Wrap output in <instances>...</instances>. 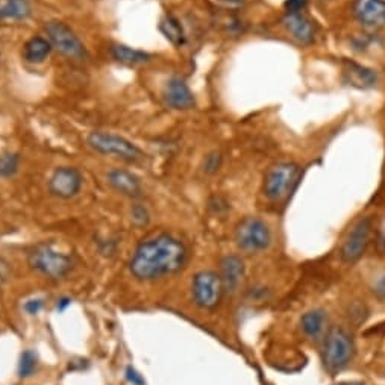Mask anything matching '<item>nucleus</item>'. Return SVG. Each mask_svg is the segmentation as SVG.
Masks as SVG:
<instances>
[{"label":"nucleus","mask_w":385,"mask_h":385,"mask_svg":"<svg viewBox=\"0 0 385 385\" xmlns=\"http://www.w3.org/2000/svg\"><path fill=\"white\" fill-rule=\"evenodd\" d=\"M31 266L50 279H61L72 269V258L50 244H41L29 256Z\"/></svg>","instance_id":"nucleus-3"},{"label":"nucleus","mask_w":385,"mask_h":385,"mask_svg":"<svg viewBox=\"0 0 385 385\" xmlns=\"http://www.w3.org/2000/svg\"><path fill=\"white\" fill-rule=\"evenodd\" d=\"M224 2H229V4H242L243 0H224Z\"/></svg>","instance_id":"nucleus-33"},{"label":"nucleus","mask_w":385,"mask_h":385,"mask_svg":"<svg viewBox=\"0 0 385 385\" xmlns=\"http://www.w3.org/2000/svg\"><path fill=\"white\" fill-rule=\"evenodd\" d=\"M160 29L166 36V38L172 44H175V46H183V44L185 43L184 28L179 23V20L175 18L173 16H166L161 20Z\"/></svg>","instance_id":"nucleus-20"},{"label":"nucleus","mask_w":385,"mask_h":385,"mask_svg":"<svg viewBox=\"0 0 385 385\" xmlns=\"http://www.w3.org/2000/svg\"><path fill=\"white\" fill-rule=\"evenodd\" d=\"M299 178V167L293 163H281L269 170L264 180L266 196L270 200L287 197Z\"/></svg>","instance_id":"nucleus-5"},{"label":"nucleus","mask_w":385,"mask_h":385,"mask_svg":"<svg viewBox=\"0 0 385 385\" xmlns=\"http://www.w3.org/2000/svg\"><path fill=\"white\" fill-rule=\"evenodd\" d=\"M108 183L117 191H120L121 195L131 197H137L141 191L139 179L129 172H124V170H112V172H109Z\"/></svg>","instance_id":"nucleus-16"},{"label":"nucleus","mask_w":385,"mask_h":385,"mask_svg":"<svg viewBox=\"0 0 385 385\" xmlns=\"http://www.w3.org/2000/svg\"><path fill=\"white\" fill-rule=\"evenodd\" d=\"M378 249L385 254V217L381 220L378 228Z\"/></svg>","instance_id":"nucleus-30"},{"label":"nucleus","mask_w":385,"mask_h":385,"mask_svg":"<svg viewBox=\"0 0 385 385\" xmlns=\"http://www.w3.org/2000/svg\"><path fill=\"white\" fill-rule=\"evenodd\" d=\"M164 99L168 107L175 109H190L195 107V96H192L188 85L183 79L173 77L166 84Z\"/></svg>","instance_id":"nucleus-12"},{"label":"nucleus","mask_w":385,"mask_h":385,"mask_svg":"<svg viewBox=\"0 0 385 385\" xmlns=\"http://www.w3.org/2000/svg\"><path fill=\"white\" fill-rule=\"evenodd\" d=\"M354 13L362 25L379 28L385 25V0H357Z\"/></svg>","instance_id":"nucleus-11"},{"label":"nucleus","mask_w":385,"mask_h":385,"mask_svg":"<svg viewBox=\"0 0 385 385\" xmlns=\"http://www.w3.org/2000/svg\"><path fill=\"white\" fill-rule=\"evenodd\" d=\"M343 385H362L359 382H347V384H343Z\"/></svg>","instance_id":"nucleus-34"},{"label":"nucleus","mask_w":385,"mask_h":385,"mask_svg":"<svg viewBox=\"0 0 385 385\" xmlns=\"http://www.w3.org/2000/svg\"><path fill=\"white\" fill-rule=\"evenodd\" d=\"M345 79L349 85L357 88H370L376 84V73L355 63H347L345 67Z\"/></svg>","instance_id":"nucleus-15"},{"label":"nucleus","mask_w":385,"mask_h":385,"mask_svg":"<svg viewBox=\"0 0 385 385\" xmlns=\"http://www.w3.org/2000/svg\"><path fill=\"white\" fill-rule=\"evenodd\" d=\"M235 242L242 251L249 254L264 251L270 244L269 226L256 217H247L237 226Z\"/></svg>","instance_id":"nucleus-6"},{"label":"nucleus","mask_w":385,"mask_h":385,"mask_svg":"<svg viewBox=\"0 0 385 385\" xmlns=\"http://www.w3.org/2000/svg\"><path fill=\"white\" fill-rule=\"evenodd\" d=\"M354 357V342L342 327H332L327 332L323 346V362L327 370L337 372L349 364Z\"/></svg>","instance_id":"nucleus-2"},{"label":"nucleus","mask_w":385,"mask_h":385,"mask_svg":"<svg viewBox=\"0 0 385 385\" xmlns=\"http://www.w3.org/2000/svg\"><path fill=\"white\" fill-rule=\"evenodd\" d=\"M308 0H287L286 2V9L287 14H293V13H302V9L307 6Z\"/></svg>","instance_id":"nucleus-25"},{"label":"nucleus","mask_w":385,"mask_h":385,"mask_svg":"<svg viewBox=\"0 0 385 385\" xmlns=\"http://www.w3.org/2000/svg\"><path fill=\"white\" fill-rule=\"evenodd\" d=\"M132 220L139 224H146L149 217H147V211L143 207H135L132 211Z\"/></svg>","instance_id":"nucleus-26"},{"label":"nucleus","mask_w":385,"mask_h":385,"mask_svg":"<svg viewBox=\"0 0 385 385\" xmlns=\"http://www.w3.org/2000/svg\"><path fill=\"white\" fill-rule=\"evenodd\" d=\"M223 293V284L214 271H200L192 281V299L202 308L217 307Z\"/></svg>","instance_id":"nucleus-8"},{"label":"nucleus","mask_w":385,"mask_h":385,"mask_svg":"<svg viewBox=\"0 0 385 385\" xmlns=\"http://www.w3.org/2000/svg\"><path fill=\"white\" fill-rule=\"evenodd\" d=\"M372 235L370 219H361L349 232L347 239L342 247V258L345 263H355L364 255Z\"/></svg>","instance_id":"nucleus-9"},{"label":"nucleus","mask_w":385,"mask_h":385,"mask_svg":"<svg viewBox=\"0 0 385 385\" xmlns=\"http://www.w3.org/2000/svg\"><path fill=\"white\" fill-rule=\"evenodd\" d=\"M187 258L185 246L170 235H160L141 243L131 261V271L141 281H153L176 273Z\"/></svg>","instance_id":"nucleus-1"},{"label":"nucleus","mask_w":385,"mask_h":385,"mask_svg":"<svg viewBox=\"0 0 385 385\" xmlns=\"http://www.w3.org/2000/svg\"><path fill=\"white\" fill-rule=\"evenodd\" d=\"M31 16L28 0H0V18L2 20H25Z\"/></svg>","instance_id":"nucleus-18"},{"label":"nucleus","mask_w":385,"mask_h":385,"mask_svg":"<svg viewBox=\"0 0 385 385\" xmlns=\"http://www.w3.org/2000/svg\"><path fill=\"white\" fill-rule=\"evenodd\" d=\"M8 276H9V267L4 261V259H0V284L5 282L8 279Z\"/></svg>","instance_id":"nucleus-31"},{"label":"nucleus","mask_w":385,"mask_h":385,"mask_svg":"<svg viewBox=\"0 0 385 385\" xmlns=\"http://www.w3.org/2000/svg\"><path fill=\"white\" fill-rule=\"evenodd\" d=\"M70 302H72L70 299H61V300H58V310L63 311L65 307H69Z\"/></svg>","instance_id":"nucleus-32"},{"label":"nucleus","mask_w":385,"mask_h":385,"mask_svg":"<svg viewBox=\"0 0 385 385\" xmlns=\"http://www.w3.org/2000/svg\"><path fill=\"white\" fill-rule=\"evenodd\" d=\"M37 369V357L31 350L21 354L20 364H18V375L20 378H29Z\"/></svg>","instance_id":"nucleus-23"},{"label":"nucleus","mask_w":385,"mask_h":385,"mask_svg":"<svg viewBox=\"0 0 385 385\" xmlns=\"http://www.w3.org/2000/svg\"><path fill=\"white\" fill-rule=\"evenodd\" d=\"M244 275V264L239 256H224L222 261V284L223 290L235 291L239 288Z\"/></svg>","instance_id":"nucleus-14"},{"label":"nucleus","mask_w":385,"mask_h":385,"mask_svg":"<svg viewBox=\"0 0 385 385\" xmlns=\"http://www.w3.org/2000/svg\"><path fill=\"white\" fill-rule=\"evenodd\" d=\"M46 32L52 48H55L61 55L67 56V58L81 60L85 56V48L82 41L79 40L72 28L63 23V21H49L46 25Z\"/></svg>","instance_id":"nucleus-7"},{"label":"nucleus","mask_w":385,"mask_h":385,"mask_svg":"<svg viewBox=\"0 0 385 385\" xmlns=\"http://www.w3.org/2000/svg\"><path fill=\"white\" fill-rule=\"evenodd\" d=\"M52 50V44L43 37H33L26 41L23 48V58L31 64H40L48 58Z\"/></svg>","instance_id":"nucleus-17"},{"label":"nucleus","mask_w":385,"mask_h":385,"mask_svg":"<svg viewBox=\"0 0 385 385\" xmlns=\"http://www.w3.org/2000/svg\"><path fill=\"white\" fill-rule=\"evenodd\" d=\"M126 379L134 385H144V379L132 367L126 369Z\"/></svg>","instance_id":"nucleus-29"},{"label":"nucleus","mask_w":385,"mask_h":385,"mask_svg":"<svg viewBox=\"0 0 385 385\" xmlns=\"http://www.w3.org/2000/svg\"><path fill=\"white\" fill-rule=\"evenodd\" d=\"M111 55L116 61H119L121 64H129V65L141 64V63L149 61V58H151L149 53H146L143 50L132 49V48H128V46H123V44H116V46H112L111 48Z\"/></svg>","instance_id":"nucleus-19"},{"label":"nucleus","mask_w":385,"mask_h":385,"mask_svg":"<svg viewBox=\"0 0 385 385\" xmlns=\"http://www.w3.org/2000/svg\"><path fill=\"white\" fill-rule=\"evenodd\" d=\"M20 166V156L17 153L0 155V178H11Z\"/></svg>","instance_id":"nucleus-22"},{"label":"nucleus","mask_w":385,"mask_h":385,"mask_svg":"<svg viewBox=\"0 0 385 385\" xmlns=\"http://www.w3.org/2000/svg\"><path fill=\"white\" fill-rule=\"evenodd\" d=\"M323 325H325V314L320 310L310 311L302 317V327L305 334L310 337L319 335L323 330Z\"/></svg>","instance_id":"nucleus-21"},{"label":"nucleus","mask_w":385,"mask_h":385,"mask_svg":"<svg viewBox=\"0 0 385 385\" xmlns=\"http://www.w3.org/2000/svg\"><path fill=\"white\" fill-rule=\"evenodd\" d=\"M82 187V176L73 167H60L50 178V192L61 199L76 196Z\"/></svg>","instance_id":"nucleus-10"},{"label":"nucleus","mask_w":385,"mask_h":385,"mask_svg":"<svg viewBox=\"0 0 385 385\" xmlns=\"http://www.w3.org/2000/svg\"><path fill=\"white\" fill-rule=\"evenodd\" d=\"M373 290H375L378 298H381V299L385 300V271L376 279L375 287H373Z\"/></svg>","instance_id":"nucleus-27"},{"label":"nucleus","mask_w":385,"mask_h":385,"mask_svg":"<svg viewBox=\"0 0 385 385\" xmlns=\"http://www.w3.org/2000/svg\"><path fill=\"white\" fill-rule=\"evenodd\" d=\"M220 163H222V156L220 153H211L207 156V160H205V170L208 173H212V172H216V170H219L220 167Z\"/></svg>","instance_id":"nucleus-24"},{"label":"nucleus","mask_w":385,"mask_h":385,"mask_svg":"<svg viewBox=\"0 0 385 385\" xmlns=\"http://www.w3.org/2000/svg\"><path fill=\"white\" fill-rule=\"evenodd\" d=\"M41 308H43V300L41 299H32V300L26 302V305H25V310L29 314H38Z\"/></svg>","instance_id":"nucleus-28"},{"label":"nucleus","mask_w":385,"mask_h":385,"mask_svg":"<svg viewBox=\"0 0 385 385\" xmlns=\"http://www.w3.org/2000/svg\"><path fill=\"white\" fill-rule=\"evenodd\" d=\"M286 29L291 33V37L294 40H298L302 44H308L314 40V23L311 21L310 17H307L302 13H293L287 14L282 20Z\"/></svg>","instance_id":"nucleus-13"},{"label":"nucleus","mask_w":385,"mask_h":385,"mask_svg":"<svg viewBox=\"0 0 385 385\" xmlns=\"http://www.w3.org/2000/svg\"><path fill=\"white\" fill-rule=\"evenodd\" d=\"M88 144L99 153L114 155L124 161H137L141 158V151L137 146L116 134L92 132L88 137Z\"/></svg>","instance_id":"nucleus-4"}]
</instances>
